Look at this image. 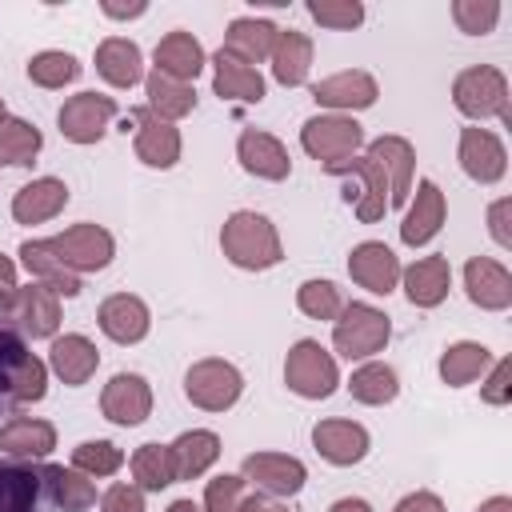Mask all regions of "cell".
<instances>
[{
	"label": "cell",
	"instance_id": "obj_33",
	"mask_svg": "<svg viewBox=\"0 0 512 512\" xmlns=\"http://www.w3.org/2000/svg\"><path fill=\"white\" fill-rule=\"evenodd\" d=\"M168 448H172V460H176V480H196L220 460V436L208 432V428L180 432Z\"/></svg>",
	"mask_w": 512,
	"mask_h": 512
},
{
	"label": "cell",
	"instance_id": "obj_40",
	"mask_svg": "<svg viewBox=\"0 0 512 512\" xmlns=\"http://www.w3.org/2000/svg\"><path fill=\"white\" fill-rule=\"evenodd\" d=\"M44 148V136L36 124L20 120V116H4L0 120V164L12 168H28Z\"/></svg>",
	"mask_w": 512,
	"mask_h": 512
},
{
	"label": "cell",
	"instance_id": "obj_4",
	"mask_svg": "<svg viewBox=\"0 0 512 512\" xmlns=\"http://www.w3.org/2000/svg\"><path fill=\"white\" fill-rule=\"evenodd\" d=\"M392 336V324L380 308L364 304V300H352L340 308L336 316V328H332V348L344 356V360H368L376 352H384Z\"/></svg>",
	"mask_w": 512,
	"mask_h": 512
},
{
	"label": "cell",
	"instance_id": "obj_41",
	"mask_svg": "<svg viewBox=\"0 0 512 512\" xmlns=\"http://www.w3.org/2000/svg\"><path fill=\"white\" fill-rule=\"evenodd\" d=\"M48 488L56 500V512H88L96 504V484L64 464H48Z\"/></svg>",
	"mask_w": 512,
	"mask_h": 512
},
{
	"label": "cell",
	"instance_id": "obj_55",
	"mask_svg": "<svg viewBox=\"0 0 512 512\" xmlns=\"http://www.w3.org/2000/svg\"><path fill=\"white\" fill-rule=\"evenodd\" d=\"M328 512H372V504H368V500H360V496H340Z\"/></svg>",
	"mask_w": 512,
	"mask_h": 512
},
{
	"label": "cell",
	"instance_id": "obj_7",
	"mask_svg": "<svg viewBox=\"0 0 512 512\" xmlns=\"http://www.w3.org/2000/svg\"><path fill=\"white\" fill-rule=\"evenodd\" d=\"M44 248H48L64 268H72L76 276H80V272H100V268H108L112 256H116L112 232L100 228V224H92V220L72 224V228H64L60 236H48Z\"/></svg>",
	"mask_w": 512,
	"mask_h": 512
},
{
	"label": "cell",
	"instance_id": "obj_14",
	"mask_svg": "<svg viewBox=\"0 0 512 512\" xmlns=\"http://www.w3.org/2000/svg\"><path fill=\"white\" fill-rule=\"evenodd\" d=\"M100 412H104V420H112L120 428L144 424L148 412H152V388H148V380L136 376V372H116L104 384V392H100Z\"/></svg>",
	"mask_w": 512,
	"mask_h": 512
},
{
	"label": "cell",
	"instance_id": "obj_39",
	"mask_svg": "<svg viewBox=\"0 0 512 512\" xmlns=\"http://www.w3.org/2000/svg\"><path fill=\"white\" fill-rule=\"evenodd\" d=\"M348 392H352L356 404H372V408H376V404H392L396 392H400V376H396L392 364L368 360V364H360V368L352 372Z\"/></svg>",
	"mask_w": 512,
	"mask_h": 512
},
{
	"label": "cell",
	"instance_id": "obj_13",
	"mask_svg": "<svg viewBox=\"0 0 512 512\" xmlns=\"http://www.w3.org/2000/svg\"><path fill=\"white\" fill-rule=\"evenodd\" d=\"M8 320L24 332V340H56V328H60V296L32 280L28 288H16V300L8 308Z\"/></svg>",
	"mask_w": 512,
	"mask_h": 512
},
{
	"label": "cell",
	"instance_id": "obj_17",
	"mask_svg": "<svg viewBox=\"0 0 512 512\" xmlns=\"http://www.w3.org/2000/svg\"><path fill=\"white\" fill-rule=\"evenodd\" d=\"M380 96L376 80L364 72V68H344L336 76H324L312 84V100L320 108H332V112H360V108H372Z\"/></svg>",
	"mask_w": 512,
	"mask_h": 512
},
{
	"label": "cell",
	"instance_id": "obj_51",
	"mask_svg": "<svg viewBox=\"0 0 512 512\" xmlns=\"http://www.w3.org/2000/svg\"><path fill=\"white\" fill-rule=\"evenodd\" d=\"M392 512H444V500L436 492H408Z\"/></svg>",
	"mask_w": 512,
	"mask_h": 512
},
{
	"label": "cell",
	"instance_id": "obj_23",
	"mask_svg": "<svg viewBox=\"0 0 512 512\" xmlns=\"http://www.w3.org/2000/svg\"><path fill=\"white\" fill-rule=\"evenodd\" d=\"M236 160L244 172L260 176V180H284L292 172V160H288V148L272 136V132H260V128H244L240 140H236Z\"/></svg>",
	"mask_w": 512,
	"mask_h": 512
},
{
	"label": "cell",
	"instance_id": "obj_10",
	"mask_svg": "<svg viewBox=\"0 0 512 512\" xmlns=\"http://www.w3.org/2000/svg\"><path fill=\"white\" fill-rule=\"evenodd\" d=\"M116 112L120 108H116L112 96H104V92H76V96L64 100L56 124H60V136L64 140H72V144H96L108 132V124H112Z\"/></svg>",
	"mask_w": 512,
	"mask_h": 512
},
{
	"label": "cell",
	"instance_id": "obj_19",
	"mask_svg": "<svg viewBox=\"0 0 512 512\" xmlns=\"http://www.w3.org/2000/svg\"><path fill=\"white\" fill-rule=\"evenodd\" d=\"M348 276H352L360 288H368V292H376V296H388V292L396 288V280H400V260H396V252H392L388 244L364 240V244H356V248L348 252Z\"/></svg>",
	"mask_w": 512,
	"mask_h": 512
},
{
	"label": "cell",
	"instance_id": "obj_45",
	"mask_svg": "<svg viewBox=\"0 0 512 512\" xmlns=\"http://www.w3.org/2000/svg\"><path fill=\"white\" fill-rule=\"evenodd\" d=\"M308 16L316 24H324V28L348 32V28H356L364 20V4L360 0H308Z\"/></svg>",
	"mask_w": 512,
	"mask_h": 512
},
{
	"label": "cell",
	"instance_id": "obj_36",
	"mask_svg": "<svg viewBox=\"0 0 512 512\" xmlns=\"http://www.w3.org/2000/svg\"><path fill=\"white\" fill-rule=\"evenodd\" d=\"M488 364H492V352H488L484 344H476V340H456V344H448L444 356H440V380H444L448 388H464V384L480 380V376L488 372Z\"/></svg>",
	"mask_w": 512,
	"mask_h": 512
},
{
	"label": "cell",
	"instance_id": "obj_8",
	"mask_svg": "<svg viewBox=\"0 0 512 512\" xmlns=\"http://www.w3.org/2000/svg\"><path fill=\"white\" fill-rule=\"evenodd\" d=\"M0 512H56L48 464L0 460Z\"/></svg>",
	"mask_w": 512,
	"mask_h": 512
},
{
	"label": "cell",
	"instance_id": "obj_47",
	"mask_svg": "<svg viewBox=\"0 0 512 512\" xmlns=\"http://www.w3.org/2000/svg\"><path fill=\"white\" fill-rule=\"evenodd\" d=\"M244 476H232V472H220L216 480H208L204 488V512H240L244 504Z\"/></svg>",
	"mask_w": 512,
	"mask_h": 512
},
{
	"label": "cell",
	"instance_id": "obj_31",
	"mask_svg": "<svg viewBox=\"0 0 512 512\" xmlns=\"http://www.w3.org/2000/svg\"><path fill=\"white\" fill-rule=\"evenodd\" d=\"M64 204H68V184L56 180V176H40V180L24 184V188L12 196V216H16V224H44V220H52Z\"/></svg>",
	"mask_w": 512,
	"mask_h": 512
},
{
	"label": "cell",
	"instance_id": "obj_50",
	"mask_svg": "<svg viewBox=\"0 0 512 512\" xmlns=\"http://www.w3.org/2000/svg\"><path fill=\"white\" fill-rule=\"evenodd\" d=\"M508 212H512V200H496L488 208V224H492V240L500 248H512V232H508Z\"/></svg>",
	"mask_w": 512,
	"mask_h": 512
},
{
	"label": "cell",
	"instance_id": "obj_43",
	"mask_svg": "<svg viewBox=\"0 0 512 512\" xmlns=\"http://www.w3.org/2000/svg\"><path fill=\"white\" fill-rule=\"evenodd\" d=\"M296 308L312 320H336L340 308H344V296L332 280H304L296 288Z\"/></svg>",
	"mask_w": 512,
	"mask_h": 512
},
{
	"label": "cell",
	"instance_id": "obj_58",
	"mask_svg": "<svg viewBox=\"0 0 512 512\" xmlns=\"http://www.w3.org/2000/svg\"><path fill=\"white\" fill-rule=\"evenodd\" d=\"M4 116H8V112H4V96H0V120H4Z\"/></svg>",
	"mask_w": 512,
	"mask_h": 512
},
{
	"label": "cell",
	"instance_id": "obj_54",
	"mask_svg": "<svg viewBox=\"0 0 512 512\" xmlns=\"http://www.w3.org/2000/svg\"><path fill=\"white\" fill-rule=\"evenodd\" d=\"M240 512H292V508H284V504H276L272 496H244V504H240Z\"/></svg>",
	"mask_w": 512,
	"mask_h": 512
},
{
	"label": "cell",
	"instance_id": "obj_35",
	"mask_svg": "<svg viewBox=\"0 0 512 512\" xmlns=\"http://www.w3.org/2000/svg\"><path fill=\"white\" fill-rule=\"evenodd\" d=\"M20 260H24V268L40 280V284H48L56 296H80L84 292V284H80V276L72 272V268H64L48 248H44V240H24L20 244Z\"/></svg>",
	"mask_w": 512,
	"mask_h": 512
},
{
	"label": "cell",
	"instance_id": "obj_1",
	"mask_svg": "<svg viewBox=\"0 0 512 512\" xmlns=\"http://www.w3.org/2000/svg\"><path fill=\"white\" fill-rule=\"evenodd\" d=\"M44 392H48V364L36 352H28L24 332L0 312V416L44 400Z\"/></svg>",
	"mask_w": 512,
	"mask_h": 512
},
{
	"label": "cell",
	"instance_id": "obj_46",
	"mask_svg": "<svg viewBox=\"0 0 512 512\" xmlns=\"http://www.w3.org/2000/svg\"><path fill=\"white\" fill-rule=\"evenodd\" d=\"M452 20L460 24V32L468 36H484L496 28L500 20V4L496 0H456L452 4Z\"/></svg>",
	"mask_w": 512,
	"mask_h": 512
},
{
	"label": "cell",
	"instance_id": "obj_48",
	"mask_svg": "<svg viewBox=\"0 0 512 512\" xmlns=\"http://www.w3.org/2000/svg\"><path fill=\"white\" fill-rule=\"evenodd\" d=\"M480 396H484V404H496V408L512 400V360H508V356L492 364V376H488V384L480 388Z\"/></svg>",
	"mask_w": 512,
	"mask_h": 512
},
{
	"label": "cell",
	"instance_id": "obj_21",
	"mask_svg": "<svg viewBox=\"0 0 512 512\" xmlns=\"http://www.w3.org/2000/svg\"><path fill=\"white\" fill-rule=\"evenodd\" d=\"M96 320H100V332H104L108 340H116V344H140V340L148 336V328H152L148 304H144L140 296H132V292L108 296V300L100 304Z\"/></svg>",
	"mask_w": 512,
	"mask_h": 512
},
{
	"label": "cell",
	"instance_id": "obj_9",
	"mask_svg": "<svg viewBox=\"0 0 512 512\" xmlns=\"http://www.w3.org/2000/svg\"><path fill=\"white\" fill-rule=\"evenodd\" d=\"M240 392H244V376L228 360L208 356L184 372V396L204 412H228L240 400Z\"/></svg>",
	"mask_w": 512,
	"mask_h": 512
},
{
	"label": "cell",
	"instance_id": "obj_3",
	"mask_svg": "<svg viewBox=\"0 0 512 512\" xmlns=\"http://www.w3.org/2000/svg\"><path fill=\"white\" fill-rule=\"evenodd\" d=\"M452 100L468 120H504L512 124V108H508V80L500 68L492 64H472L452 80Z\"/></svg>",
	"mask_w": 512,
	"mask_h": 512
},
{
	"label": "cell",
	"instance_id": "obj_49",
	"mask_svg": "<svg viewBox=\"0 0 512 512\" xmlns=\"http://www.w3.org/2000/svg\"><path fill=\"white\" fill-rule=\"evenodd\" d=\"M100 512H144V492L136 484H112L100 496Z\"/></svg>",
	"mask_w": 512,
	"mask_h": 512
},
{
	"label": "cell",
	"instance_id": "obj_18",
	"mask_svg": "<svg viewBox=\"0 0 512 512\" xmlns=\"http://www.w3.org/2000/svg\"><path fill=\"white\" fill-rule=\"evenodd\" d=\"M456 156H460V168L476 184H496L504 176V168H508V152H504L500 136L488 132V128H464Z\"/></svg>",
	"mask_w": 512,
	"mask_h": 512
},
{
	"label": "cell",
	"instance_id": "obj_24",
	"mask_svg": "<svg viewBox=\"0 0 512 512\" xmlns=\"http://www.w3.org/2000/svg\"><path fill=\"white\" fill-rule=\"evenodd\" d=\"M152 60H156L152 68H156L160 76H168V80H180V84H192V80L204 72V64H208V56H204V44H200L192 32H184V28L168 32V36L156 44Z\"/></svg>",
	"mask_w": 512,
	"mask_h": 512
},
{
	"label": "cell",
	"instance_id": "obj_29",
	"mask_svg": "<svg viewBox=\"0 0 512 512\" xmlns=\"http://www.w3.org/2000/svg\"><path fill=\"white\" fill-rule=\"evenodd\" d=\"M276 36H280V28H276L272 20H260V16H236V20L228 24V32H224V52H232L236 60H244V64L256 68L260 60L272 56Z\"/></svg>",
	"mask_w": 512,
	"mask_h": 512
},
{
	"label": "cell",
	"instance_id": "obj_38",
	"mask_svg": "<svg viewBox=\"0 0 512 512\" xmlns=\"http://www.w3.org/2000/svg\"><path fill=\"white\" fill-rule=\"evenodd\" d=\"M128 468H132V480L140 492H160V488L176 484V460H172L168 444H140L132 452Z\"/></svg>",
	"mask_w": 512,
	"mask_h": 512
},
{
	"label": "cell",
	"instance_id": "obj_25",
	"mask_svg": "<svg viewBox=\"0 0 512 512\" xmlns=\"http://www.w3.org/2000/svg\"><path fill=\"white\" fill-rule=\"evenodd\" d=\"M212 92L220 100H236V104H260L264 100V76L260 68L236 60L232 52H216L212 56Z\"/></svg>",
	"mask_w": 512,
	"mask_h": 512
},
{
	"label": "cell",
	"instance_id": "obj_27",
	"mask_svg": "<svg viewBox=\"0 0 512 512\" xmlns=\"http://www.w3.org/2000/svg\"><path fill=\"white\" fill-rule=\"evenodd\" d=\"M96 364H100V352H96V344H92L88 336H80V332H64V336H56L52 348H48V368H52L64 384H72V388L88 384V376L96 372Z\"/></svg>",
	"mask_w": 512,
	"mask_h": 512
},
{
	"label": "cell",
	"instance_id": "obj_16",
	"mask_svg": "<svg viewBox=\"0 0 512 512\" xmlns=\"http://www.w3.org/2000/svg\"><path fill=\"white\" fill-rule=\"evenodd\" d=\"M132 124H136V156L140 164L148 168H172L180 160V128L172 120H160L148 104L144 108H132Z\"/></svg>",
	"mask_w": 512,
	"mask_h": 512
},
{
	"label": "cell",
	"instance_id": "obj_22",
	"mask_svg": "<svg viewBox=\"0 0 512 512\" xmlns=\"http://www.w3.org/2000/svg\"><path fill=\"white\" fill-rule=\"evenodd\" d=\"M312 444H316V452H320L328 464L348 468V464H360V460L368 456V428L356 424V420L332 416V420H320V424L312 428Z\"/></svg>",
	"mask_w": 512,
	"mask_h": 512
},
{
	"label": "cell",
	"instance_id": "obj_34",
	"mask_svg": "<svg viewBox=\"0 0 512 512\" xmlns=\"http://www.w3.org/2000/svg\"><path fill=\"white\" fill-rule=\"evenodd\" d=\"M268 60H272V76H276L284 88H300V84L308 80V72H312V40H308L304 32L288 28V32L276 36Z\"/></svg>",
	"mask_w": 512,
	"mask_h": 512
},
{
	"label": "cell",
	"instance_id": "obj_28",
	"mask_svg": "<svg viewBox=\"0 0 512 512\" xmlns=\"http://www.w3.org/2000/svg\"><path fill=\"white\" fill-rule=\"evenodd\" d=\"M52 448H56V428L48 420L12 416L8 424H0V452H8L12 460H44Z\"/></svg>",
	"mask_w": 512,
	"mask_h": 512
},
{
	"label": "cell",
	"instance_id": "obj_26",
	"mask_svg": "<svg viewBox=\"0 0 512 512\" xmlns=\"http://www.w3.org/2000/svg\"><path fill=\"white\" fill-rule=\"evenodd\" d=\"M444 212H448L444 192H440L432 180H420V184H416V200H408V216H404V224H400V240H404L408 248L428 244V240L440 232Z\"/></svg>",
	"mask_w": 512,
	"mask_h": 512
},
{
	"label": "cell",
	"instance_id": "obj_5",
	"mask_svg": "<svg viewBox=\"0 0 512 512\" xmlns=\"http://www.w3.org/2000/svg\"><path fill=\"white\" fill-rule=\"evenodd\" d=\"M284 384L304 400H328L340 384V368L320 340H296L284 360Z\"/></svg>",
	"mask_w": 512,
	"mask_h": 512
},
{
	"label": "cell",
	"instance_id": "obj_42",
	"mask_svg": "<svg viewBox=\"0 0 512 512\" xmlns=\"http://www.w3.org/2000/svg\"><path fill=\"white\" fill-rule=\"evenodd\" d=\"M76 76H80V60H76L72 52L48 48V52H36V56L28 60V80L40 84V88H64V84H72Z\"/></svg>",
	"mask_w": 512,
	"mask_h": 512
},
{
	"label": "cell",
	"instance_id": "obj_37",
	"mask_svg": "<svg viewBox=\"0 0 512 512\" xmlns=\"http://www.w3.org/2000/svg\"><path fill=\"white\" fill-rule=\"evenodd\" d=\"M144 96H148V108L160 120H180V116H188L196 108V88L192 84H180V80H168L156 68L144 76Z\"/></svg>",
	"mask_w": 512,
	"mask_h": 512
},
{
	"label": "cell",
	"instance_id": "obj_57",
	"mask_svg": "<svg viewBox=\"0 0 512 512\" xmlns=\"http://www.w3.org/2000/svg\"><path fill=\"white\" fill-rule=\"evenodd\" d=\"M168 512H204L200 504H192V500H172L168 504Z\"/></svg>",
	"mask_w": 512,
	"mask_h": 512
},
{
	"label": "cell",
	"instance_id": "obj_44",
	"mask_svg": "<svg viewBox=\"0 0 512 512\" xmlns=\"http://www.w3.org/2000/svg\"><path fill=\"white\" fill-rule=\"evenodd\" d=\"M124 464V452L112 440H84L72 448V468L84 476H112Z\"/></svg>",
	"mask_w": 512,
	"mask_h": 512
},
{
	"label": "cell",
	"instance_id": "obj_56",
	"mask_svg": "<svg viewBox=\"0 0 512 512\" xmlns=\"http://www.w3.org/2000/svg\"><path fill=\"white\" fill-rule=\"evenodd\" d=\"M476 512H512V500H508V496H488Z\"/></svg>",
	"mask_w": 512,
	"mask_h": 512
},
{
	"label": "cell",
	"instance_id": "obj_2",
	"mask_svg": "<svg viewBox=\"0 0 512 512\" xmlns=\"http://www.w3.org/2000/svg\"><path fill=\"white\" fill-rule=\"evenodd\" d=\"M220 248H224V256H228L236 268H244V272H264V268H276V264L284 260L276 224H272L268 216H260V212H248V208H240V212H232V216L224 220V228H220Z\"/></svg>",
	"mask_w": 512,
	"mask_h": 512
},
{
	"label": "cell",
	"instance_id": "obj_15",
	"mask_svg": "<svg viewBox=\"0 0 512 512\" xmlns=\"http://www.w3.org/2000/svg\"><path fill=\"white\" fill-rule=\"evenodd\" d=\"M364 156L376 160V168L388 180V208H400L412 200V172H416V148L404 136H380L364 148Z\"/></svg>",
	"mask_w": 512,
	"mask_h": 512
},
{
	"label": "cell",
	"instance_id": "obj_12",
	"mask_svg": "<svg viewBox=\"0 0 512 512\" xmlns=\"http://www.w3.org/2000/svg\"><path fill=\"white\" fill-rule=\"evenodd\" d=\"M244 484L260 488L264 496H296L308 480V468L288 452H252L240 464Z\"/></svg>",
	"mask_w": 512,
	"mask_h": 512
},
{
	"label": "cell",
	"instance_id": "obj_32",
	"mask_svg": "<svg viewBox=\"0 0 512 512\" xmlns=\"http://www.w3.org/2000/svg\"><path fill=\"white\" fill-rule=\"evenodd\" d=\"M400 276H404V292H408V300L416 308H436L448 296V288H452V268H448L444 256L412 260Z\"/></svg>",
	"mask_w": 512,
	"mask_h": 512
},
{
	"label": "cell",
	"instance_id": "obj_6",
	"mask_svg": "<svg viewBox=\"0 0 512 512\" xmlns=\"http://www.w3.org/2000/svg\"><path fill=\"white\" fill-rule=\"evenodd\" d=\"M360 144H364V128L340 112H320V116L304 120V128H300V148L312 160H320V168H332V164L356 156Z\"/></svg>",
	"mask_w": 512,
	"mask_h": 512
},
{
	"label": "cell",
	"instance_id": "obj_11",
	"mask_svg": "<svg viewBox=\"0 0 512 512\" xmlns=\"http://www.w3.org/2000/svg\"><path fill=\"white\" fill-rule=\"evenodd\" d=\"M324 172H328V176H356L360 188H356V192L344 188V200L356 208V216H360L364 224L384 220V212H388V180H384V172L376 168L372 156H348V160H340V164H332V168H324Z\"/></svg>",
	"mask_w": 512,
	"mask_h": 512
},
{
	"label": "cell",
	"instance_id": "obj_30",
	"mask_svg": "<svg viewBox=\"0 0 512 512\" xmlns=\"http://www.w3.org/2000/svg\"><path fill=\"white\" fill-rule=\"evenodd\" d=\"M96 72L112 84V88H132L144 80V56L140 44L128 36H108L96 48Z\"/></svg>",
	"mask_w": 512,
	"mask_h": 512
},
{
	"label": "cell",
	"instance_id": "obj_20",
	"mask_svg": "<svg viewBox=\"0 0 512 512\" xmlns=\"http://www.w3.org/2000/svg\"><path fill=\"white\" fill-rule=\"evenodd\" d=\"M464 288L468 300L484 312H504L512 304V272L492 256H472L464 264Z\"/></svg>",
	"mask_w": 512,
	"mask_h": 512
},
{
	"label": "cell",
	"instance_id": "obj_53",
	"mask_svg": "<svg viewBox=\"0 0 512 512\" xmlns=\"http://www.w3.org/2000/svg\"><path fill=\"white\" fill-rule=\"evenodd\" d=\"M100 8H104V16H112V20H132V16H144V12H148L144 0H136V4H112V0H104Z\"/></svg>",
	"mask_w": 512,
	"mask_h": 512
},
{
	"label": "cell",
	"instance_id": "obj_52",
	"mask_svg": "<svg viewBox=\"0 0 512 512\" xmlns=\"http://www.w3.org/2000/svg\"><path fill=\"white\" fill-rule=\"evenodd\" d=\"M16 264L8 260V256H0V312L8 316V308H12V300H16Z\"/></svg>",
	"mask_w": 512,
	"mask_h": 512
}]
</instances>
